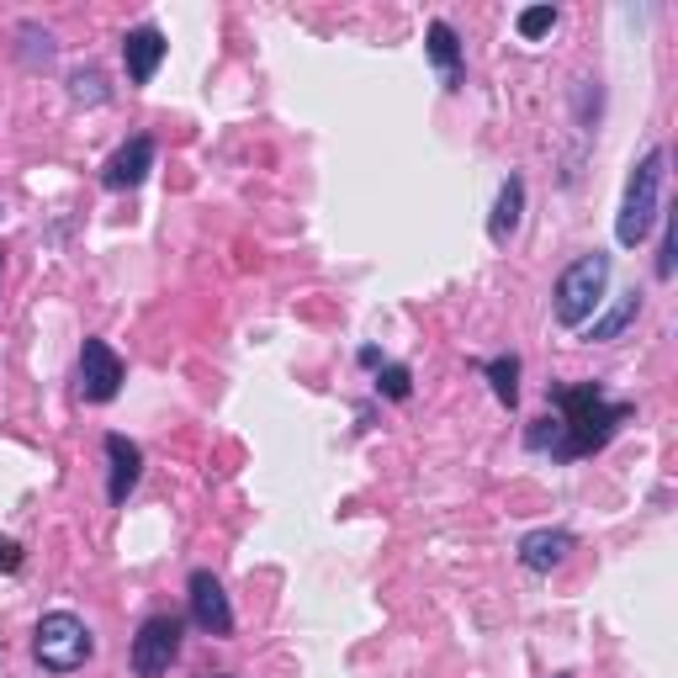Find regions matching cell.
I'll use <instances>...</instances> for the list:
<instances>
[{"label": "cell", "instance_id": "6da1fadb", "mask_svg": "<svg viewBox=\"0 0 678 678\" xmlns=\"http://www.w3.org/2000/svg\"><path fill=\"white\" fill-rule=\"evenodd\" d=\"M552 398V409L546 419H535L531 430H525V445L541 451V456H557V461H578V456H594V451H605L609 440L620 435V424H626L630 403H609L605 388L599 382H552L546 388Z\"/></svg>", "mask_w": 678, "mask_h": 678}, {"label": "cell", "instance_id": "7a4b0ae2", "mask_svg": "<svg viewBox=\"0 0 678 678\" xmlns=\"http://www.w3.org/2000/svg\"><path fill=\"white\" fill-rule=\"evenodd\" d=\"M605 287H609V255L588 249L578 255L573 266L557 276V291H552V314H557L562 329H583L588 318L599 314L605 302Z\"/></svg>", "mask_w": 678, "mask_h": 678}, {"label": "cell", "instance_id": "3957f363", "mask_svg": "<svg viewBox=\"0 0 678 678\" xmlns=\"http://www.w3.org/2000/svg\"><path fill=\"white\" fill-rule=\"evenodd\" d=\"M662 165H668V148L657 144L641 154V165L630 170L626 181V202H620V218H615V239L626 244V249H636V244L653 234V223L662 218L657 213V192H662Z\"/></svg>", "mask_w": 678, "mask_h": 678}, {"label": "cell", "instance_id": "277c9868", "mask_svg": "<svg viewBox=\"0 0 678 678\" xmlns=\"http://www.w3.org/2000/svg\"><path fill=\"white\" fill-rule=\"evenodd\" d=\"M32 653H38V662H43L49 674H74V668H85V662H91L96 636H91V626H85L80 615L53 609V615H43L38 630H32Z\"/></svg>", "mask_w": 678, "mask_h": 678}, {"label": "cell", "instance_id": "5b68a950", "mask_svg": "<svg viewBox=\"0 0 678 678\" xmlns=\"http://www.w3.org/2000/svg\"><path fill=\"white\" fill-rule=\"evenodd\" d=\"M175 657H181V620L175 615H148L138 636H133V674L165 678Z\"/></svg>", "mask_w": 678, "mask_h": 678}, {"label": "cell", "instance_id": "8992f818", "mask_svg": "<svg viewBox=\"0 0 678 678\" xmlns=\"http://www.w3.org/2000/svg\"><path fill=\"white\" fill-rule=\"evenodd\" d=\"M122 388V361L106 339H85L80 345V398L85 403H112Z\"/></svg>", "mask_w": 678, "mask_h": 678}, {"label": "cell", "instance_id": "52a82bcc", "mask_svg": "<svg viewBox=\"0 0 678 678\" xmlns=\"http://www.w3.org/2000/svg\"><path fill=\"white\" fill-rule=\"evenodd\" d=\"M186 599H192V620L207 636H234V605H228V594H223V583L207 573V567H196L192 583H186Z\"/></svg>", "mask_w": 678, "mask_h": 678}, {"label": "cell", "instance_id": "ba28073f", "mask_svg": "<svg viewBox=\"0 0 678 678\" xmlns=\"http://www.w3.org/2000/svg\"><path fill=\"white\" fill-rule=\"evenodd\" d=\"M154 170V138H127V144L106 160V170H101V186L106 192H133V186H144V175Z\"/></svg>", "mask_w": 678, "mask_h": 678}, {"label": "cell", "instance_id": "9c48e42d", "mask_svg": "<svg viewBox=\"0 0 678 678\" xmlns=\"http://www.w3.org/2000/svg\"><path fill=\"white\" fill-rule=\"evenodd\" d=\"M165 32L160 27H133L127 38H122V64H127V80L133 85H148L154 70H160V59H165Z\"/></svg>", "mask_w": 678, "mask_h": 678}, {"label": "cell", "instance_id": "30bf717a", "mask_svg": "<svg viewBox=\"0 0 678 678\" xmlns=\"http://www.w3.org/2000/svg\"><path fill=\"white\" fill-rule=\"evenodd\" d=\"M106 461H112L106 499H112V504H127V493L138 487V472H144V451H138L127 435H106Z\"/></svg>", "mask_w": 678, "mask_h": 678}, {"label": "cell", "instance_id": "8fae6325", "mask_svg": "<svg viewBox=\"0 0 678 678\" xmlns=\"http://www.w3.org/2000/svg\"><path fill=\"white\" fill-rule=\"evenodd\" d=\"M578 541L567 531H531L525 541H520V562L531 567V573H552L557 562H567V552H573Z\"/></svg>", "mask_w": 678, "mask_h": 678}, {"label": "cell", "instance_id": "7c38bea8", "mask_svg": "<svg viewBox=\"0 0 678 678\" xmlns=\"http://www.w3.org/2000/svg\"><path fill=\"white\" fill-rule=\"evenodd\" d=\"M520 213H525V181H520V175H508L504 186H499L493 218H487V239H493V244H508V239H514V228H520Z\"/></svg>", "mask_w": 678, "mask_h": 678}, {"label": "cell", "instance_id": "4fadbf2b", "mask_svg": "<svg viewBox=\"0 0 678 678\" xmlns=\"http://www.w3.org/2000/svg\"><path fill=\"white\" fill-rule=\"evenodd\" d=\"M430 59H435V70L445 74V85L456 91L461 85V43H456V32H451V22H430Z\"/></svg>", "mask_w": 678, "mask_h": 678}, {"label": "cell", "instance_id": "5bb4252c", "mask_svg": "<svg viewBox=\"0 0 678 678\" xmlns=\"http://www.w3.org/2000/svg\"><path fill=\"white\" fill-rule=\"evenodd\" d=\"M636 314H641V291H626L615 308H609L605 318H594V329H588V345H609V339H620L636 323Z\"/></svg>", "mask_w": 678, "mask_h": 678}, {"label": "cell", "instance_id": "9a60e30c", "mask_svg": "<svg viewBox=\"0 0 678 678\" xmlns=\"http://www.w3.org/2000/svg\"><path fill=\"white\" fill-rule=\"evenodd\" d=\"M483 371H487V382H493V398L504 409H514L520 403V356H493Z\"/></svg>", "mask_w": 678, "mask_h": 678}, {"label": "cell", "instance_id": "2e32d148", "mask_svg": "<svg viewBox=\"0 0 678 678\" xmlns=\"http://www.w3.org/2000/svg\"><path fill=\"white\" fill-rule=\"evenodd\" d=\"M552 27H557V11H552V6H531V11H520V38H525V43L546 38Z\"/></svg>", "mask_w": 678, "mask_h": 678}, {"label": "cell", "instance_id": "e0dca14e", "mask_svg": "<svg viewBox=\"0 0 678 678\" xmlns=\"http://www.w3.org/2000/svg\"><path fill=\"white\" fill-rule=\"evenodd\" d=\"M70 96L80 101V106H85V101H91V106H101V101H106V80H101V70H80V74H74Z\"/></svg>", "mask_w": 678, "mask_h": 678}, {"label": "cell", "instance_id": "ac0fdd59", "mask_svg": "<svg viewBox=\"0 0 678 678\" xmlns=\"http://www.w3.org/2000/svg\"><path fill=\"white\" fill-rule=\"evenodd\" d=\"M377 388L388 392L392 403H403L413 392V377H409V366H382V377H377Z\"/></svg>", "mask_w": 678, "mask_h": 678}, {"label": "cell", "instance_id": "d6986e66", "mask_svg": "<svg viewBox=\"0 0 678 678\" xmlns=\"http://www.w3.org/2000/svg\"><path fill=\"white\" fill-rule=\"evenodd\" d=\"M668 218V213H662ZM674 255H678V239H674V218L662 228V249H657V281H674Z\"/></svg>", "mask_w": 678, "mask_h": 678}, {"label": "cell", "instance_id": "ffe728a7", "mask_svg": "<svg viewBox=\"0 0 678 678\" xmlns=\"http://www.w3.org/2000/svg\"><path fill=\"white\" fill-rule=\"evenodd\" d=\"M17 567H22V546L0 535V573H17Z\"/></svg>", "mask_w": 678, "mask_h": 678}, {"label": "cell", "instance_id": "44dd1931", "mask_svg": "<svg viewBox=\"0 0 678 678\" xmlns=\"http://www.w3.org/2000/svg\"><path fill=\"white\" fill-rule=\"evenodd\" d=\"M202 678H234V674H202Z\"/></svg>", "mask_w": 678, "mask_h": 678}]
</instances>
